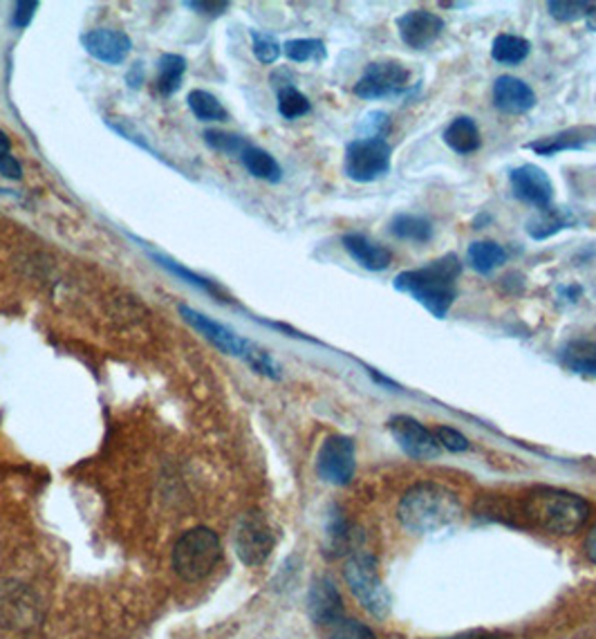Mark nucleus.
Instances as JSON below:
<instances>
[{"label":"nucleus","mask_w":596,"mask_h":639,"mask_svg":"<svg viewBox=\"0 0 596 639\" xmlns=\"http://www.w3.org/2000/svg\"><path fill=\"white\" fill-rule=\"evenodd\" d=\"M0 173H3L5 177H10V180H21L23 168H21V164H18L16 158L5 155L3 160H0Z\"/></svg>","instance_id":"obj_41"},{"label":"nucleus","mask_w":596,"mask_h":639,"mask_svg":"<svg viewBox=\"0 0 596 639\" xmlns=\"http://www.w3.org/2000/svg\"><path fill=\"white\" fill-rule=\"evenodd\" d=\"M389 231L400 240L429 242L433 238V223L417 213H397L389 223Z\"/></svg>","instance_id":"obj_24"},{"label":"nucleus","mask_w":596,"mask_h":639,"mask_svg":"<svg viewBox=\"0 0 596 639\" xmlns=\"http://www.w3.org/2000/svg\"><path fill=\"white\" fill-rule=\"evenodd\" d=\"M444 145L458 155H471L482 147V135L473 117H455L444 130Z\"/></svg>","instance_id":"obj_21"},{"label":"nucleus","mask_w":596,"mask_h":639,"mask_svg":"<svg viewBox=\"0 0 596 639\" xmlns=\"http://www.w3.org/2000/svg\"><path fill=\"white\" fill-rule=\"evenodd\" d=\"M522 510L536 527L563 537L579 531L592 514L583 496L558 487H534L524 496Z\"/></svg>","instance_id":"obj_3"},{"label":"nucleus","mask_w":596,"mask_h":639,"mask_svg":"<svg viewBox=\"0 0 596 639\" xmlns=\"http://www.w3.org/2000/svg\"><path fill=\"white\" fill-rule=\"evenodd\" d=\"M532 43L522 37H516V34H498L491 43V59L505 63V65H518L524 59L530 57Z\"/></svg>","instance_id":"obj_27"},{"label":"nucleus","mask_w":596,"mask_h":639,"mask_svg":"<svg viewBox=\"0 0 596 639\" xmlns=\"http://www.w3.org/2000/svg\"><path fill=\"white\" fill-rule=\"evenodd\" d=\"M581 288L579 286H566V288H558V295H563L570 303H576L579 297H581Z\"/></svg>","instance_id":"obj_44"},{"label":"nucleus","mask_w":596,"mask_h":639,"mask_svg":"<svg viewBox=\"0 0 596 639\" xmlns=\"http://www.w3.org/2000/svg\"><path fill=\"white\" fill-rule=\"evenodd\" d=\"M469 265L473 272L486 276L494 270H498L500 265L507 263V252L503 250V247L494 240H478V242H471L469 247Z\"/></svg>","instance_id":"obj_25"},{"label":"nucleus","mask_w":596,"mask_h":639,"mask_svg":"<svg viewBox=\"0 0 596 639\" xmlns=\"http://www.w3.org/2000/svg\"><path fill=\"white\" fill-rule=\"evenodd\" d=\"M585 23H587V27H589L592 32H596V5L589 8V12H587V16H585Z\"/></svg>","instance_id":"obj_46"},{"label":"nucleus","mask_w":596,"mask_h":639,"mask_svg":"<svg viewBox=\"0 0 596 639\" xmlns=\"http://www.w3.org/2000/svg\"><path fill=\"white\" fill-rule=\"evenodd\" d=\"M558 360L576 375L596 377V343L587 339H574L558 350Z\"/></svg>","instance_id":"obj_22"},{"label":"nucleus","mask_w":596,"mask_h":639,"mask_svg":"<svg viewBox=\"0 0 596 639\" xmlns=\"http://www.w3.org/2000/svg\"><path fill=\"white\" fill-rule=\"evenodd\" d=\"M244 168H248L254 177H258V180H265V183H280L283 180V168H280V164L274 160V155H269L267 151L258 149V147H248L242 151L240 155Z\"/></svg>","instance_id":"obj_26"},{"label":"nucleus","mask_w":596,"mask_h":639,"mask_svg":"<svg viewBox=\"0 0 596 639\" xmlns=\"http://www.w3.org/2000/svg\"><path fill=\"white\" fill-rule=\"evenodd\" d=\"M343 250L368 272H383L393 263V252L389 247H383L357 231L343 236Z\"/></svg>","instance_id":"obj_19"},{"label":"nucleus","mask_w":596,"mask_h":639,"mask_svg":"<svg viewBox=\"0 0 596 639\" xmlns=\"http://www.w3.org/2000/svg\"><path fill=\"white\" fill-rule=\"evenodd\" d=\"M592 3H585V0H549L547 12L551 18L558 23H576L587 16Z\"/></svg>","instance_id":"obj_33"},{"label":"nucleus","mask_w":596,"mask_h":639,"mask_svg":"<svg viewBox=\"0 0 596 639\" xmlns=\"http://www.w3.org/2000/svg\"><path fill=\"white\" fill-rule=\"evenodd\" d=\"M444 27V18L429 10H413L397 18L400 39L413 50H427L442 37Z\"/></svg>","instance_id":"obj_14"},{"label":"nucleus","mask_w":596,"mask_h":639,"mask_svg":"<svg viewBox=\"0 0 596 639\" xmlns=\"http://www.w3.org/2000/svg\"><path fill=\"white\" fill-rule=\"evenodd\" d=\"M359 130L364 133L359 137H379V139H385V135H389V130H391V115L383 113V111H372V113H368L362 120Z\"/></svg>","instance_id":"obj_36"},{"label":"nucleus","mask_w":596,"mask_h":639,"mask_svg":"<svg viewBox=\"0 0 596 639\" xmlns=\"http://www.w3.org/2000/svg\"><path fill=\"white\" fill-rule=\"evenodd\" d=\"M10 151H12V141L3 130H0V160H3L5 155H10Z\"/></svg>","instance_id":"obj_45"},{"label":"nucleus","mask_w":596,"mask_h":639,"mask_svg":"<svg viewBox=\"0 0 596 639\" xmlns=\"http://www.w3.org/2000/svg\"><path fill=\"white\" fill-rule=\"evenodd\" d=\"M389 431L400 449L415 460H435L440 455V442L433 431L410 415H395L389 419Z\"/></svg>","instance_id":"obj_11"},{"label":"nucleus","mask_w":596,"mask_h":639,"mask_svg":"<svg viewBox=\"0 0 596 639\" xmlns=\"http://www.w3.org/2000/svg\"><path fill=\"white\" fill-rule=\"evenodd\" d=\"M312 111L309 99L292 84L278 88V113L286 120H299Z\"/></svg>","instance_id":"obj_30"},{"label":"nucleus","mask_w":596,"mask_h":639,"mask_svg":"<svg viewBox=\"0 0 596 639\" xmlns=\"http://www.w3.org/2000/svg\"><path fill=\"white\" fill-rule=\"evenodd\" d=\"M324 635H326V639H377L375 632L366 624H362L353 617H345V615H341L334 622H330L328 626H324Z\"/></svg>","instance_id":"obj_32"},{"label":"nucleus","mask_w":596,"mask_h":639,"mask_svg":"<svg viewBox=\"0 0 596 639\" xmlns=\"http://www.w3.org/2000/svg\"><path fill=\"white\" fill-rule=\"evenodd\" d=\"M187 8L198 14L216 18V16H223L231 5L227 3V0H216V3H206V0H189Z\"/></svg>","instance_id":"obj_39"},{"label":"nucleus","mask_w":596,"mask_h":639,"mask_svg":"<svg viewBox=\"0 0 596 639\" xmlns=\"http://www.w3.org/2000/svg\"><path fill=\"white\" fill-rule=\"evenodd\" d=\"M41 619V603L27 586L8 581L0 586V626L25 630Z\"/></svg>","instance_id":"obj_10"},{"label":"nucleus","mask_w":596,"mask_h":639,"mask_svg":"<svg viewBox=\"0 0 596 639\" xmlns=\"http://www.w3.org/2000/svg\"><path fill=\"white\" fill-rule=\"evenodd\" d=\"M204 141L214 151H220V153H227V155H242V151L250 147V141L244 137L223 133V130H206Z\"/></svg>","instance_id":"obj_34"},{"label":"nucleus","mask_w":596,"mask_h":639,"mask_svg":"<svg viewBox=\"0 0 596 639\" xmlns=\"http://www.w3.org/2000/svg\"><path fill=\"white\" fill-rule=\"evenodd\" d=\"M153 259L157 261V265H162L164 270H168V272L175 274V276H180L182 280L191 283V286H195V288H200V290H206V292H216V288L212 286V283L204 280V278L198 276V274H193L191 270H187V267H182V265H178V263H173V261H168V259H164V256H157V254H153Z\"/></svg>","instance_id":"obj_38"},{"label":"nucleus","mask_w":596,"mask_h":639,"mask_svg":"<svg viewBox=\"0 0 596 639\" xmlns=\"http://www.w3.org/2000/svg\"><path fill=\"white\" fill-rule=\"evenodd\" d=\"M442 8H469V3H442Z\"/></svg>","instance_id":"obj_47"},{"label":"nucleus","mask_w":596,"mask_h":639,"mask_svg":"<svg viewBox=\"0 0 596 639\" xmlns=\"http://www.w3.org/2000/svg\"><path fill=\"white\" fill-rule=\"evenodd\" d=\"M589 147H596V126H572V128H566L560 133H554V135L538 137V139L530 141V145L524 149H530V151L545 155V158H551V155L566 153V151H585Z\"/></svg>","instance_id":"obj_16"},{"label":"nucleus","mask_w":596,"mask_h":639,"mask_svg":"<svg viewBox=\"0 0 596 639\" xmlns=\"http://www.w3.org/2000/svg\"><path fill=\"white\" fill-rule=\"evenodd\" d=\"M187 73V61L178 54H164L157 65V90L164 97H170L182 86V77Z\"/></svg>","instance_id":"obj_28"},{"label":"nucleus","mask_w":596,"mask_h":639,"mask_svg":"<svg viewBox=\"0 0 596 639\" xmlns=\"http://www.w3.org/2000/svg\"><path fill=\"white\" fill-rule=\"evenodd\" d=\"M440 447L453 451V453H465L471 449V442L465 434H460L458 429H453V426H438V429L433 431Z\"/></svg>","instance_id":"obj_37"},{"label":"nucleus","mask_w":596,"mask_h":639,"mask_svg":"<svg viewBox=\"0 0 596 639\" xmlns=\"http://www.w3.org/2000/svg\"><path fill=\"white\" fill-rule=\"evenodd\" d=\"M410 88V73L408 67L400 61L383 59L372 61L366 65L364 75L357 79L353 92L359 99L375 101V99H391L408 92Z\"/></svg>","instance_id":"obj_7"},{"label":"nucleus","mask_w":596,"mask_h":639,"mask_svg":"<svg viewBox=\"0 0 596 639\" xmlns=\"http://www.w3.org/2000/svg\"><path fill=\"white\" fill-rule=\"evenodd\" d=\"M460 276H462L460 259L455 254H444L422 267L397 274L393 280V288L415 299L435 318H446L455 299H458Z\"/></svg>","instance_id":"obj_1"},{"label":"nucleus","mask_w":596,"mask_h":639,"mask_svg":"<svg viewBox=\"0 0 596 639\" xmlns=\"http://www.w3.org/2000/svg\"><path fill=\"white\" fill-rule=\"evenodd\" d=\"M189 109L200 122H225L227 120L225 105L218 101V97H214L212 92H206V90H193L189 95Z\"/></svg>","instance_id":"obj_29"},{"label":"nucleus","mask_w":596,"mask_h":639,"mask_svg":"<svg viewBox=\"0 0 596 639\" xmlns=\"http://www.w3.org/2000/svg\"><path fill=\"white\" fill-rule=\"evenodd\" d=\"M460 496L440 483H417L400 501V521L413 535H438L462 518Z\"/></svg>","instance_id":"obj_2"},{"label":"nucleus","mask_w":596,"mask_h":639,"mask_svg":"<svg viewBox=\"0 0 596 639\" xmlns=\"http://www.w3.org/2000/svg\"><path fill=\"white\" fill-rule=\"evenodd\" d=\"M37 8H39V3H31V0H21V3H16L14 5V25L16 27H27L29 23H31V18H34V14H37Z\"/></svg>","instance_id":"obj_40"},{"label":"nucleus","mask_w":596,"mask_h":639,"mask_svg":"<svg viewBox=\"0 0 596 639\" xmlns=\"http://www.w3.org/2000/svg\"><path fill=\"white\" fill-rule=\"evenodd\" d=\"M574 225L576 216L568 206H545L534 213L528 225H524V229H528L530 238L534 240H547Z\"/></svg>","instance_id":"obj_20"},{"label":"nucleus","mask_w":596,"mask_h":639,"mask_svg":"<svg viewBox=\"0 0 596 639\" xmlns=\"http://www.w3.org/2000/svg\"><path fill=\"white\" fill-rule=\"evenodd\" d=\"M252 50H254V57L269 65L274 61H278L280 52H283V46H280L276 41V37H271V34H265V32H256L252 29Z\"/></svg>","instance_id":"obj_35"},{"label":"nucleus","mask_w":596,"mask_h":639,"mask_svg":"<svg viewBox=\"0 0 596 639\" xmlns=\"http://www.w3.org/2000/svg\"><path fill=\"white\" fill-rule=\"evenodd\" d=\"M491 99H494V105L505 113V115H524L534 111L536 105V92L532 90L530 84H524L518 77L503 75L494 82V88H491Z\"/></svg>","instance_id":"obj_15"},{"label":"nucleus","mask_w":596,"mask_h":639,"mask_svg":"<svg viewBox=\"0 0 596 639\" xmlns=\"http://www.w3.org/2000/svg\"><path fill=\"white\" fill-rule=\"evenodd\" d=\"M283 52L294 63L324 61L328 57L326 43L321 39H292L283 46Z\"/></svg>","instance_id":"obj_31"},{"label":"nucleus","mask_w":596,"mask_h":639,"mask_svg":"<svg viewBox=\"0 0 596 639\" xmlns=\"http://www.w3.org/2000/svg\"><path fill=\"white\" fill-rule=\"evenodd\" d=\"M233 546H236V554L244 565H263L274 546H276V537L269 527V523L265 521L263 514L258 512H250L244 514L236 527V537H233Z\"/></svg>","instance_id":"obj_8"},{"label":"nucleus","mask_w":596,"mask_h":639,"mask_svg":"<svg viewBox=\"0 0 596 639\" xmlns=\"http://www.w3.org/2000/svg\"><path fill=\"white\" fill-rule=\"evenodd\" d=\"M357 472V453L355 440L347 436H330L324 440L319 455H317V474L321 480L345 487L353 483Z\"/></svg>","instance_id":"obj_9"},{"label":"nucleus","mask_w":596,"mask_h":639,"mask_svg":"<svg viewBox=\"0 0 596 639\" xmlns=\"http://www.w3.org/2000/svg\"><path fill=\"white\" fill-rule=\"evenodd\" d=\"M393 164V147L379 137H357L345 147L343 173L353 183L370 185L389 175Z\"/></svg>","instance_id":"obj_6"},{"label":"nucleus","mask_w":596,"mask_h":639,"mask_svg":"<svg viewBox=\"0 0 596 639\" xmlns=\"http://www.w3.org/2000/svg\"><path fill=\"white\" fill-rule=\"evenodd\" d=\"M223 556V546L214 529L208 527H193L187 529L173 548V571L180 579L193 584L202 581L214 573Z\"/></svg>","instance_id":"obj_4"},{"label":"nucleus","mask_w":596,"mask_h":639,"mask_svg":"<svg viewBox=\"0 0 596 639\" xmlns=\"http://www.w3.org/2000/svg\"><path fill=\"white\" fill-rule=\"evenodd\" d=\"M357 543L359 529H355L339 512H334L326 527V552L330 556H343L347 552H353Z\"/></svg>","instance_id":"obj_23"},{"label":"nucleus","mask_w":596,"mask_h":639,"mask_svg":"<svg viewBox=\"0 0 596 639\" xmlns=\"http://www.w3.org/2000/svg\"><path fill=\"white\" fill-rule=\"evenodd\" d=\"M126 79H128V86H130V88H139V86H142V84H144V63H142V61H137V63L128 70Z\"/></svg>","instance_id":"obj_42"},{"label":"nucleus","mask_w":596,"mask_h":639,"mask_svg":"<svg viewBox=\"0 0 596 639\" xmlns=\"http://www.w3.org/2000/svg\"><path fill=\"white\" fill-rule=\"evenodd\" d=\"M307 611H309L312 622L321 628L328 626L330 622H334L337 617L345 615L341 594H339L332 579L319 577L317 581L312 584L309 594H307Z\"/></svg>","instance_id":"obj_18"},{"label":"nucleus","mask_w":596,"mask_h":639,"mask_svg":"<svg viewBox=\"0 0 596 639\" xmlns=\"http://www.w3.org/2000/svg\"><path fill=\"white\" fill-rule=\"evenodd\" d=\"M81 43L90 57L109 65L124 63L132 50V41L128 39V34L119 29H103V27L84 34Z\"/></svg>","instance_id":"obj_17"},{"label":"nucleus","mask_w":596,"mask_h":639,"mask_svg":"<svg viewBox=\"0 0 596 639\" xmlns=\"http://www.w3.org/2000/svg\"><path fill=\"white\" fill-rule=\"evenodd\" d=\"M585 554L589 556V561L596 565V523L589 527L587 531V539H585Z\"/></svg>","instance_id":"obj_43"},{"label":"nucleus","mask_w":596,"mask_h":639,"mask_svg":"<svg viewBox=\"0 0 596 639\" xmlns=\"http://www.w3.org/2000/svg\"><path fill=\"white\" fill-rule=\"evenodd\" d=\"M180 314L185 316V322L195 328L200 335H204L208 341H212L216 348H220L225 354H231V358H240L244 360L248 358V352L252 348V341L242 339L240 335H236L233 330H229L227 326L214 322L212 316H206L189 305H180Z\"/></svg>","instance_id":"obj_13"},{"label":"nucleus","mask_w":596,"mask_h":639,"mask_svg":"<svg viewBox=\"0 0 596 639\" xmlns=\"http://www.w3.org/2000/svg\"><path fill=\"white\" fill-rule=\"evenodd\" d=\"M345 584L357 597L362 606L375 615V617H385L391 613V592L385 590L379 573H377V563L370 554H353L345 563L343 571Z\"/></svg>","instance_id":"obj_5"},{"label":"nucleus","mask_w":596,"mask_h":639,"mask_svg":"<svg viewBox=\"0 0 596 639\" xmlns=\"http://www.w3.org/2000/svg\"><path fill=\"white\" fill-rule=\"evenodd\" d=\"M509 187L516 200L530 204V206H551L554 200V183L536 164H522L509 171Z\"/></svg>","instance_id":"obj_12"}]
</instances>
